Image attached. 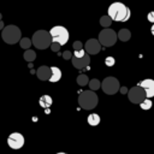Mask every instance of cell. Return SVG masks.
Returning <instances> with one entry per match:
<instances>
[{"instance_id":"cell-15","label":"cell","mask_w":154,"mask_h":154,"mask_svg":"<svg viewBox=\"0 0 154 154\" xmlns=\"http://www.w3.org/2000/svg\"><path fill=\"white\" fill-rule=\"evenodd\" d=\"M51 69H52V76H51L49 82L55 83V82L60 81V78H61V70L59 67H57V66H51Z\"/></svg>"},{"instance_id":"cell-31","label":"cell","mask_w":154,"mask_h":154,"mask_svg":"<svg viewBox=\"0 0 154 154\" xmlns=\"http://www.w3.org/2000/svg\"><path fill=\"white\" fill-rule=\"evenodd\" d=\"M4 28H5L4 22H2V20H0V30H4Z\"/></svg>"},{"instance_id":"cell-20","label":"cell","mask_w":154,"mask_h":154,"mask_svg":"<svg viewBox=\"0 0 154 154\" xmlns=\"http://www.w3.org/2000/svg\"><path fill=\"white\" fill-rule=\"evenodd\" d=\"M89 81H90V79L88 78V76H87V75H83V73L78 75V76H77V79H76L77 84L81 85V87H84V85L89 84Z\"/></svg>"},{"instance_id":"cell-7","label":"cell","mask_w":154,"mask_h":154,"mask_svg":"<svg viewBox=\"0 0 154 154\" xmlns=\"http://www.w3.org/2000/svg\"><path fill=\"white\" fill-rule=\"evenodd\" d=\"M101 89L105 94L107 95H113L116 94L119 89H120V84L119 81L116 77H106L102 82H101Z\"/></svg>"},{"instance_id":"cell-30","label":"cell","mask_w":154,"mask_h":154,"mask_svg":"<svg viewBox=\"0 0 154 154\" xmlns=\"http://www.w3.org/2000/svg\"><path fill=\"white\" fill-rule=\"evenodd\" d=\"M128 91H129V90H128V88H126V87H122V88H120V93H123V94H126Z\"/></svg>"},{"instance_id":"cell-4","label":"cell","mask_w":154,"mask_h":154,"mask_svg":"<svg viewBox=\"0 0 154 154\" xmlns=\"http://www.w3.org/2000/svg\"><path fill=\"white\" fill-rule=\"evenodd\" d=\"M20 36H22L20 29L13 24L5 26L2 32H1V37H2L4 42H6L7 45H14V43L19 42L22 40Z\"/></svg>"},{"instance_id":"cell-34","label":"cell","mask_w":154,"mask_h":154,"mask_svg":"<svg viewBox=\"0 0 154 154\" xmlns=\"http://www.w3.org/2000/svg\"><path fill=\"white\" fill-rule=\"evenodd\" d=\"M57 154H66V153H63V152H61V153H57Z\"/></svg>"},{"instance_id":"cell-11","label":"cell","mask_w":154,"mask_h":154,"mask_svg":"<svg viewBox=\"0 0 154 154\" xmlns=\"http://www.w3.org/2000/svg\"><path fill=\"white\" fill-rule=\"evenodd\" d=\"M71 61H72L73 67H76L77 70H82V69H84V67H88V66H89V64H90V57H89V54H88V53H87L84 57H82V58L72 57Z\"/></svg>"},{"instance_id":"cell-9","label":"cell","mask_w":154,"mask_h":154,"mask_svg":"<svg viewBox=\"0 0 154 154\" xmlns=\"http://www.w3.org/2000/svg\"><path fill=\"white\" fill-rule=\"evenodd\" d=\"M7 144L11 149H20L24 146V136L19 132H12L7 137Z\"/></svg>"},{"instance_id":"cell-22","label":"cell","mask_w":154,"mask_h":154,"mask_svg":"<svg viewBox=\"0 0 154 154\" xmlns=\"http://www.w3.org/2000/svg\"><path fill=\"white\" fill-rule=\"evenodd\" d=\"M89 88H90V90H93V91H95V90H97L99 88H101V82L97 79V78H93V79H90L89 81Z\"/></svg>"},{"instance_id":"cell-24","label":"cell","mask_w":154,"mask_h":154,"mask_svg":"<svg viewBox=\"0 0 154 154\" xmlns=\"http://www.w3.org/2000/svg\"><path fill=\"white\" fill-rule=\"evenodd\" d=\"M72 46H73L75 52H78V51H83V49H84V48H83V43H82L81 41H75V42L72 43Z\"/></svg>"},{"instance_id":"cell-14","label":"cell","mask_w":154,"mask_h":154,"mask_svg":"<svg viewBox=\"0 0 154 154\" xmlns=\"http://www.w3.org/2000/svg\"><path fill=\"white\" fill-rule=\"evenodd\" d=\"M38 103H40V106H41L42 108L48 109V108L52 106V103H53V99H52L49 95H42V96L40 97V100H38Z\"/></svg>"},{"instance_id":"cell-5","label":"cell","mask_w":154,"mask_h":154,"mask_svg":"<svg viewBox=\"0 0 154 154\" xmlns=\"http://www.w3.org/2000/svg\"><path fill=\"white\" fill-rule=\"evenodd\" d=\"M49 32H51V36L53 38V42L59 43L60 46L67 43L69 37H70V34H69V31H67V29L65 26H61V25L53 26L49 30Z\"/></svg>"},{"instance_id":"cell-21","label":"cell","mask_w":154,"mask_h":154,"mask_svg":"<svg viewBox=\"0 0 154 154\" xmlns=\"http://www.w3.org/2000/svg\"><path fill=\"white\" fill-rule=\"evenodd\" d=\"M32 45V41L29 38V37H23L20 41H19V46L23 48V49H30V46Z\"/></svg>"},{"instance_id":"cell-28","label":"cell","mask_w":154,"mask_h":154,"mask_svg":"<svg viewBox=\"0 0 154 154\" xmlns=\"http://www.w3.org/2000/svg\"><path fill=\"white\" fill-rule=\"evenodd\" d=\"M72 57H73V55H72V53H71L70 51H65V52L63 53V58H64V59H72Z\"/></svg>"},{"instance_id":"cell-17","label":"cell","mask_w":154,"mask_h":154,"mask_svg":"<svg viewBox=\"0 0 154 154\" xmlns=\"http://www.w3.org/2000/svg\"><path fill=\"white\" fill-rule=\"evenodd\" d=\"M87 120H88V124H89V125L96 126V125L100 124V120H101V119H100V116H99V114H96V113H90V114L88 116Z\"/></svg>"},{"instance_id":"cell-25","label":"cell","mask_w":154,"mask_h":154,"mask_svg":"<svg viewBox=\"0 0 154 154\" xmlns=\"http://www.w3.org/2000/svg\"><path fill=\"white\" fill-rule=\"evenodd\" d=\"M114 63H116V60H114L113 57H107V58L105 59V64H106L107 66H113Z\"/></svg>"},{"instance_id":"cell-8","label":"cell","mask_w":154,"mask_h":154,"mask_svg":"<svg viewBox=\"0 0 154 154\" xmlns=\"http://www.w3.org/2000/svg\"><path fill=\"white\" fill-rule=\"evenodd\" d=\"M128 97H129V101L132 102V103H142L146 99H147V95H146V91L142 87H140L138 84L130 88L129 91H128Z\"/></svg>"},{"instance_id":"cell-1","label":"cell","mask_w":154,"mask_h":154,"mask_svg":"<svg viewBox=\"0 0 154 154\" xmlns=\"http://www.w3.org/2000/svg\"><path fill=\"white\" fill-rule=\"evenodd\" d=\"M107 14L114 22H126L131 16V11L123 2L117 1V2H113L109 5V7L107 10Z\"/></svg>"},{"instance_id":"cell-27","label":"cell","mask_w":154,"mask_h":154,"mask_svg":"<svg viewBox=\"0 0 154 154\" xmlns=\"http://www.w3.org/2000/svg\"><path fill=\"white\" fill-rule=\"evenodd\" d=\"M85 54H87V52H85V49H83V51L75 52V53H73V57H76V58H82V57H84Z\"/></svg>"},{"instance_id":"cell-3","label":"cell","mask_w":154,"mask_h":154,"mask_svg":"<svg viewBox=\"0 0 154 154\" xmlns=\"http://www.w3.org/2000/svg\"><path fill=\"white\" fill-rule=\"evenodd\" d=\"M97 101H99L97 95L93 90H84L78 95L79 107L83 108V109H87V111H90V109L95 108L96 105H97Z\"/></svg>"},{"instance_id":"cell-18","label":"cell","mask_w":154,"mask_h":154,"mask_svg":"<svg viewBox=\"0 0 154 154\" xmlns=\"http://www.w3.org/2000/svg\"><path fill=\"white\" fill-rule=\"evenodd\" d=\"M23 57H24L25 61L31 63V61H34V60L36 59V53H35V51H32V49H26V51L24 52Z\"/></svg>"},{"instance_id":"cell-13","label":"cell","mask_w":154,"mask_h":154,"mask_svg":"<svg viewBox=\"0 0 154 154\" xmlns=\"http://www.w3.org/2000/svg\"><path fill=\"white\" fill-rule=\"evenodd\" d=\"M36 76L41 81H49L51 79V76H52V69L48 67V66H46V65H42V66H40L37 69Z\"/></svg>"},{"instance_id":"cell-16","label":"cell","mask_w":154,"mask_h":154,"mask_svg":"<svg viewBox=\"0 0 154 154\" xmlns=\"http://www.w3.org/2000/svg\"><path fill=\"white\" fill-rule=\"evenodd\" d=\"M118 38L123 42H126L131 38V32L129 29H120L119 32H118Z\"/></svg>"},{"instance_id":"cell-19","label":"cell","mask_w":154,"mask_h":154,"mask_svg":"<svg viewBox=\"0 0 154 154\" xmlns=\"http://www.w3.org/2000/svg\"><path fill=\"white\" fill-rule=\"evenodd\" d=\"M112 18L108 16V14H106V16H102L101 18H100V25L101 26H103L105 29H107V28H109L111 26V24H112Z\"/></svg>"},{"instance_id":"cell-33","label":"cell","mask_w":154,"mask_h":154,"mask_svg":"<svg viewBox=\"0 0 154 154\" xmlns=\"http://www.w3.org/2000/svg\"><path fill=\"white\" fill-rule=\"evenodd\" d=\"M1 18H2V14H1V13H0V20H1Z\"/></svg>"},{"instance_id":"cell-23","label":"cell","mask_w":154,"mask_h":154,"mask_svg":"<svg viewBox=\"0 0 154 154\" xmlns=\"http://www.w3.org/2000/svg\"><path fill=\"white\" fill-rule=\"evenodd\" d=\"M140 106H141V108H142V109L148 111V109H150V108H152L153 102H152V100H150V99H146V100H144Z\"/></svg>"},{"instance_id":"cell-29","label":"cell","mask_w":154,"mask_h":154,"mask_svg":"<svg viewBox=\"0 0 154 154\" xmlns=\"http://www.w3.org/2000/svg\"><path fill=\"white\" fill-rule=\"evenodd\" d=\"M147 19H148L150 23L154 24V11H150V12L147 14Z\"/></svg>"},{"instance_id":"cell-10","label":"cell","mask_w":154,"mask_h":154,"mask_svg":"<svg viewBox=\"0 0 154 154\" xmlns=\"http://www.w3.org/2000/svg\"><path fill=\"white\" fill-rule=\"evenodd\" d=\"M84 49L85 52L90 55V54H97L100 51H101V43L99 40L96 38H89L87 42H85V46H84Z\"/></svg>"},{"instance_id":"cell-2","label":"cell","mask_w":154,"mask_h":154,"mask_svg":"<svg viewBox=\"0 0 154 154\" xmlns=\"http://www.w3.org/2000/svg\"><path fill=\"white\" fill-rule=\"evenodd\" d=\"M31 41H32V45L37 49H46V48L51 47V45L53 43V38L51 36V32L47 30L35 31L32 37H31Z\"/></svg>"},{"instance_id":"cell-26","label":"cell","mask_w":154,"mask_h":154,"mask_svg":"<svg viewBox=\"0 0 154 154\" xmlns=\"http://www.w3.org/2000/svg\"><path fill=\"white\" fill-rule=\"evenodd\" d=\"M60 47H61V46H60L59 43H55V42H53V43L51 45V49H52L53 52H57V53L59 52V49H60Z\"/></svg>"},{"instance_id":"cell-6","label":"cell","mask_w":154,"mask_h":154,"mask_svg":"<svg viewBox=\"0 0 154 154\" xmlns=\"http://www.w3.org/2000/svg\"><path fill=\"white\" fill-rule=\"evenodd\" d=\"M117 38H118V34H116L114 30L107 28V29H103V30L100 31L97 40L100 41L101 46H103V47H112L117 42Z\"/></svg>"},{"instance_id":"cell-12","label":"cell","mask_w":154,"mask_h":154,"mask_svg":"<svg viewBox=\"0 0 154 154\" xmlns=\"http://www.w3.org/2000/svg\"><path fill=\"white\" fill-rule=\"evenodd\" d=\"M138 85L144 89L147 99H152L154 96V79H152V78L143 79V81H141L138 83Z\"/></svg>"},{"instance_id":"cell-32","label":"cell","mask_w":154,"mask_h":154,"mask_svg":"<svg viewBox=\"0 0 154 154\" xmlns=\"http://www.w3.org/2000/svg\"><path fill=\"white\" fill-rule=\"evenodd\" d=\"M150 32L153 34V36H154V24L152 25V28H150Z\"/></svg>"}]
</instances>
